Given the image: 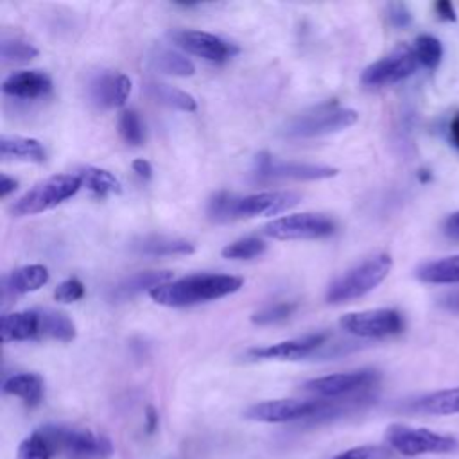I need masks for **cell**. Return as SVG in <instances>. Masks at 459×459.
Returning <instances> with one entry per match:
<instances>
[{
  "label": "cell",
  "mask_w": 459,
  "mask_h": 459,
  "mask_svg": "<svg viewBox=\"0 0 459 459\" xmlns=\"http://www.w3.org/2000/svg\"><path fill=\"white\" fill-rule=\"evenodd\" d=\"M242 278L231 274H190L151 290V298L165 307H192L224 298L242 287Z\"/></svg>",
  "instance_id": "6da1fadb"
},
{
  "label": "cell",
  "mask_w": 459,
  "mask_h": 459,
  "mask_svg": "<svg viewBox=\"0 0 459 459\" xmlns=\"http://www.w3.org/2000/svg\"><path fill=\"white\" fill-rule=\"evenodd\" d=\"M296 192H256L237 195L230 192H217L208 201L206 213L215 222H228L237 219H251L260 215H278L299 203Z\"/></svg>",
  "instance_id": "7a4b0ae2"
},
{
  "label": "cell",
  "mask_w": 459,
  "mask_h": 459,
  "mask_svg": "<svg viewBox=\"0 0 459 459\" xmlns=\"http://www.w3.org/2000/svg\"><path fill=\"white\" fill-rule=\"evenodd\" d=\"M393 267V260L387 253L375 255L359 265L348 269L344 274L335 278L325 294V299L332 305H341L357 298L366 296L377 285H380Z\"/></svg>",
  "instance_id": "3957f363"
},
{
  "label": "cell",
  "mask_w": 459,
  "mask_h": 459,
  "mask_svg": "<svg viewBox=\"0 0 459 459\" xmlns=\"http://www.w3.org/2000/svg\"><path fill=\"white\" fill-rule=\"evenodd\" d=\"M359 113L351 108H342L337 102H323L292 117L281 129L289 138H316L339 133L353 126Z\"/></svg>",
  "instance_id": "277c9868"
},
{
  "label": "cell",
  "mask_w": 459,
  "mask_h": 459,
  "mask_svg": "<svg viewBox=\"0 0 459 459\" xmlns=\"http://www.w3.org/2000/svg\"><path fill=\"white\" fill-rule=\"evenodd\" d=\"M82 186V181L77 174H57L36 183L22 197L11 204V213L14 217L36 215L47 210L56 208Z\"/></svg>",
  "instance_id": "5b68a950"
},
{
  "label": "cell",
  "mask_w": 459,
  "mask_h": 459,
  "mask_svg": "<svg viewBox=\"0 0 459 459\" xmlns=\"http://www.w3.org/2000/svg\"><path fill=\"white\" fill-rule=\"evenodd\" d=\"M385 441L391 450L409 457L421 454H450L459 450L457 437L450 434H439L430 429L409 427L402 423H393L385 429Z\"/></svg>",
  "instance_id": "8992f818"
},
{
  "label": "cell",
  "mask_w": 459,
  "mask_h": 459,
  "mask_svg": "<svg viewBox=\"0 0 459 459\" xmlns=\"http://www.w3.org/2000/svg\"><path fill=\"white\" fill-rule=\"evenodd\" d=\"M330 400L325 398H280L258 402L244 411V418L260 423H289V421H310L314 423L323 411L328 407Z\"/></svg>",
  "instance_id": "52a82bcc"
},
{
  "label": "cell",
  "mask_w": 459,
  "mask_h": 459,
  "mask_svg": "<svg viewBox=\"0 0 459 459\" xmlns=\"http://www.w3.org/2000/svg\"><path fill=\"white\" fill-rule=\"evenodd\" d=\"M56 443L57 455L63 459H109L113 455V443L108 436L97 434L90 429L48 423Z\"/></svg>",
  "instance_id": "ba28073f"
},
{
  "label": "cell",
  "mask_w": 459,
  "mask_h": 459,
  "mask_svg": "<svg viewBox=\"0 0 459 459\" xmlns=\"http://www.w3.org/2000/svg\"><path fill=\"white\" fill-rule=\"evenodd\" d=\"M335 231V222L325 213H292L273 219L262 228V233L276 240H312Z\"/></svg>",
  "instance_id": "9c48e42d"
},
{
  "label": "cell",
  "mask_w": 459,
  "mask_h": 459,
  "mask_svg": "<svg viewBox=\"0 0 459 459\" xmlns=\"http://www.w3.org/2000/svg\"><path fill=\"white\" fill-rule=\"evenodd\" d=\"M378 380H380L378 371L357 369V371L333 373V375L307 380L303 384V391L325 400H337V398H346V396L373 391Z\"/></svg>",
  "instance_id": "30bf717a"
},
{
  "label": "cell",
  "mask_w": 459,
  "mask_h": 459,
  "mask_svg": "<svg viewBox=\"0 0 459 459\" xmlns=\"http://www.w3.org/2000/svg\"><path fill=\"white\" fill-rule=\"evenodd\" d=\"M253 174L258 179H296V181H317L337 176L335 167L314 165L301 161H285L274 158L271 152L262 151L255 156Z\"/></svg>",
  "instance_id": "8fae6325"
},
{
  "label": "cell",
  "mask_w": 459,
  "mask_h": 459,
  "mask_svg": "<svg viewBox=\"0 0 459 459\" xmlns=\"http://www.w3.org/2000/svg\"><path fill=\"white\" fill-rule=\"evenodd\" d=\"M339 325L351 335L362 339H380L400 333L403 328V317L394 308H371L344 314L339 319Z\"/></svg>",
  "instance_id": "7c38bea8"
},
{
  "label": "cell",
  "mask_w": 459,
  "mask_h": 459,
  "mask_svg": "<svg viewBox=\"0 0 459 459\" xmlns=\"http://www.w3.org/2000/svg\"><path fill=\"white\" fill-rule=\"evenodd\" d=\"M418 65L420 63L414 50L407 45H400L382 59L366 66L360 75V81L364 86H371V88L389 86L412 75Z\"/></svg>",
  "instance_id": "4fadbf2b"
},
{
  "label": "cell",
  "mask_w": 459,
  "mask_h": 459,
  "mask_svg": "<svg viewBox=\"0 0 459 459\" xmlns=\"http://www.w3.org/2000/svg\"><path fill=\"white\" fill-rule=\"evenodd\" d=\"M169 36L183 50L210 63H224L238 54V47L235 43H230L221 36L210 32L194 29H174L172 32H169Z\"/></svg>",
  "instance_id": "5bb4252c"
},
{
  "label": "cell",
  "mask_w": 459,
  "mask_h": 459,
  "mask_svg": "<svg viewBox=\"0 0 459 459\" xmlns=\"http://www.w3.org/2000/svg\"><path fill=\"white\" fill-rule=\"evenodd\" d=\"M328 341L326 332L308 333L305 337H296L260 348H251L246 351L249 360H299L316 355Z\"/></svg>",
  "instance_id": "9a60e30c"
},
{
  "label": "cell",
  "mask_w": 459,
  "mask_h": 459,
  "mask_svg": "<svg viewBox=\"0 0 459 459\" xmlns=\"http://www.w3.org/2000/svg\"><path fill=\"white\" fill-rule=\"evenodd\" d=\"M131 93V81L126 74L102 70L91 77L88 84V95L99 108H120L126 104Z\"/></svg>",
  "instance_id": "2e32d148"
},
{
  "label": "cell",
  "mask_w": 459,
  "mask_h": 459,
  "mask_svg": "<svg viewBox=\"0 0 459 459\" xmlns=\"http://www.w3.org/2000/svg\"><path fill=\"white\" fill-rule=\"evenodd\" d=\"M2 90L14 99H38L52 90L50 77L41 70H22L4 79Z\"/></svg>",
  "instance_id": "e0dca14e"
},
{
  "label": "cell",
  "mask_w": 459,
  "mask_h": 459,
  "mask_svg": "<svg viewBox=\"0 0 459 459\" xmlns=\"http://www.w3.org/2000/svg\"><path fill=\"white\" fill-rule=\"evenodd\" d=\"M405 412L425 416H450L459 414V387L439 389L423 396H418L403 405Z\"/></svg>",
  "instance_id": "ac0fdd59"
},
{
  "label": "cell",
  "mask_w": 459,
  "mask_h": 459,
  "mask_svg": "<svg viewBox=\"0 0 459 459\" xmlns=\"http://www.w3.org/2000/svg\"><path fill=\"white\" fill-rule=\"evenodd\" d=\"M48 281V269L41 264L22 265L2 278V294L7 296H20L27 292H34L41 289Z\"/></svg>",
  "instance_id": "d6986e66"
},
{
  "label": "cell",
  "mask_w": 459,
  "mask_h": 459,
  "mask_svg": "<svg viewBox=\"0 0 459 459\" xmlns=\"http://www.w3.org/2000/svg\"><path fill=\"white\" fill-rule=\"evenodd\" d=\"M170 280H172L170 271H140V273H134V274L124 278L120 283H117L111 289L109 298L113 301H127L145 290L151 292L156 287L169 283Z\"/></svg>",
  "instance_id": "ffe728a7"
},
{
  "label": "cell",
  "mask_w": 459,
  "mask_h": 459,
  "mask_svg": "<svg viewBox=\"0 0 459 459\" xmlns=\"http://www.w3.org/2000/svg\"><path fill=\"white\" fill-rule=\"evenodd\" d=\"M39 339V312L38 308L32 310H20L2 316V341L14 342V341H34Z\"/></svg>",
  "instance_id": "44dd1931"
},
{
  "label": "cell",
  "mask_w": 459,
  "mask_h": 459,
  "mask_svg": "<svg viewBox=\"0 0 459 459\" xmlns=\"http://www.w3.org/2000/svg\"><path fill=\"white\" fill-rule=\"evenodd\" d=\"M133 251L149 256H174V255H190L195 251L194 244L185 238L167 237V235H143L133 240Z\"/></svg>",
  "instance_id": "7402d4cb"
},
{
  "label": "cell",
  "mask_w": 459,
  "mask_h": 459,
  "mask_svg": "<svg viewBox=\"0 0 459 459\" xmlns=\"http://www.w3.org/2000/svg\"><path fill=\"white\" fill-rule=\"evenodd\" d=\"M0 156L4 160H18V161H29V163H43L47 160L45 147L27 136H7L4 134L0 138Z\"/></svg>",
  "instance_id": "603a6c76"
},
{
  "label": "cell",
  "mask_w": 459,
  "mask_h": 459,
  "mask_svg": "<svg viewBox=\"0 0 459 459\" xmlns=\"http://www.w3.org/2000/svg\"><path fill=\"white\" fill-rule=\"evenodd\" d=\"M149 63L154 70L176 77H190L195 72L194 63L186 56L163 45H156L151 48Z\"/></svg>",
  "instance_id": "cb8c5ba5"
},
{
  "label": "cell",
  "mask_w": 459,
  "mask_h": 459,
  "mask_svg": "<svg viewBox=\"0 0 459 459\" xmlns=\"http://www.w3.org/2000/svg\"><path fill=\"white\" fill-rule=\"evenodd\" d=\"M2 391L20 398L27 407H36L43 398V378L36 373H16L4 380Z\"/></svg>",
  "instance_id": "d4e9b609"
},
{
  "label": "cell",
  "mask_w": 459,
  "mask_h": 459,
  "mask_svg": "<svg viewBox=\"0 0 459 459\" xmlns=\"http://www.w3.org/2000/svg\"><path fill=\"white\" fill-rule=\"evenodd\" d=\"M39 312V339H54L61 342H70L75 339L74 321L59 310L38 308Z\"/></svg>",
  "instance_id": "484cf974"
},
{
  "label": "cell",
  "mask_w": 459,
  "mask_h": 459,
  "mask_svg": "<svg viewBox=\"0 0 459 459\" xmlns=\"http://www.w3.org/2000/svg\"><path fill=\"white\" fill-rule=\"evenodd\" d=\"M416 278L423 283H459V255L443 256L421 264L416 269Z\"/></svg>",
  "instance_id": "4316f807"
},
{
  "label": "cell",
  "mask_w": 459,
  "mask_h": 459,
  "mask_svg": "<svg viewBox=\"0 0 459 459\" xmlns=\"http://www.w3.org/2000/svg\"><path fill=\"white\" fill-rule=\"evenodd\" d=\"M57 455L48 423L32 430L18 446L14 459H54Z\"/></svg>",
  "instance_id": "83f0119b"
},
{
  "label": "cell",
  "mask_w": 459,
  "mask_h": 459,
  "mask_svg": "<svg viewBox=\"0 0 459 459\" xmlns=\"http://www.w3.org/2000/svg\"><path fill=\"white\" fill-rule=\"evenodd\" d=\"M147 95L158 102V104H163L167 108H172V109H179V111H195L197 108V102L195 99L179 90V88H174L170 84H165V82H158V81H151L147 84Z\"/></svg>",
  "instance_id": "f1b7e54d"
},
{
  "label": "cell",
  "mask_w": 459,
  "mask_h": 459,
  "mask_svg": "<svg viewBox=\"0 0 459 459\" xmlns=\"http://www.w3.org/2000/svg\"><path fill=\"white\" fill-rule=\"evenodd\" d=\"M77 176L81 178L82 186H86L90 192H93L99 197H106V195L122 192L120 181L106 169L82 167L77 170Z\"/></svg>",
  "instance_id": "f546056e"
},
{
  "label": "cell",
  "mask_w": 459,
  "mask_h": 459,
  "mask_svg": "<svg viewBox=\"0 0 459 459\" xmlns=\"http://www.w3.org/2000/svg\"><path fill=\"white\" fill-rule=\"evenodd\" d=\"M38 56V48L20 38H2L0 57L4 63H27Z\"/></svg>",
  "instance_id": "4dcf8cb0"
},
{
  "label": "cell",
  "mask_w": 459,
  "mask_h": 459,
  "mask_svg": "<svg viewBox=\"0 0 459 459\" xmlns=\"http://www.w3.org/2000/svg\"><path fill=\"white\" fill-rule=\"evenodd\" d=\"M412 50L418 57V63L427 68H436L441 63L443 45L437 38H434L430 34H420L414 41Z\"/></svg>",
  "instance_id": "1f68e13d"
},
{
  "label": "cell",
  "mask_w": 459,
  "mask_h": 459,
  "mask_svg": "<svg viewBox=\"0 0 459 459\" xmlns=\"http://www.w3.org/2000/svg\"><path fill=\"white\" fill-rule=\"evenodd\" d=\"M265 242L260 240L258 237H246L224 246L221 253L224 258L230 260H251L260 256L265 251Z\"/></svg>",
  "instance_id": "d6a6232c"
},
{
  "label": "cell",
  "mask_w": 459,
  "mask_h": 459,
  "mask_svg": "<svg viewBox=\"0 0 459 459\" xmlns=\"http://www.w3.org/2000/svg\"><path fill=\"white\" fill-rule=\"evenodd\" d=\"M118 131L129 145H142L145 140V129L140 115L134 109H126L118 117Z\"/></svg>",
  "instance_id": "836d02e7"
},
{
  "label": "cell",
  "mask_w": 459,
  "mask_h": 459,
  "mask_svg": "<svg viewBox=\"0 0 459 459\" xmlns=\"http://www.w3.org/2000/svg\"><path fill=\"white\" fill-rule=\"evenodd\" d=\"M296 310V303L292 301H283V303H274L269 307L260 308L258 312H255L251 316V321L258 326H267V325H276L281 323L285 319H289L292 316V312Z\"/></svg>",
  "instance_id": "e575fe53"
},
{
  "label": "cell",
  "mask_w": 459,
  "mask_h": 459,
  "mask_svg": "<svg viewBox=\"0 0 459 459\" xmlns=\"http://www.w3.org/2000/svg\"><path fill=\"white\" fill-rule=\"evenodd\" d=\"M391 448L380 445H360L337 454L332 459H389Z\"/></svg>",
  "instance_id": "d590c367"
},
{
  "label": "cell",
  "mask_w": 459,
  "mask_h": 459,
  "mask_svg": "<svg viewBox=\"0 0 459 459\" xmlns=\"http://www.w3.org/2000/svg\"><path fill=\"white\" fill-rule=\"evenodd\" d=\"M84 292L86 290L81 280L68 278L57 285V289L54 290V298L61 303H74V301H79L84 296Z\"/></svg>",
  "instance_id": "8d00e7d4"
},
{
  "label": "cell",
  "mask_w": 459,
  "mask_h": 459,
  "mask_svg": "<svg viewBox=\"0 0 459 459\" xmlns=\"http://www.w3.org/2000/svg\"><path fill=\"white\" fill-rule=\"evenodd\" d=\"M387 16L394 27H405L411 22V13L403 4H391Z\"/></svg>",
  "instance_id": "74e56055"
},
{
  "label": "cell",
  "mask_w": 459,
  "mask_h": 459,
  "mask_svg": "<svg viewBox=\"0 0 459 459\" xmlns=\"http://www.w3.org/2000/svg\"><path fill=\"white\" fill-rule=\"evenodd\" d=\"M434 9H436V14L445 20V22H455L457 16H455V9L452 5V2L448 0H439L434 4Z\"/></svg>",
  "instance_id": "f35d334b"
},
{
  "label": "cell",
  "mask_w": 459,
  "mask_h": 459,
  "mask_svg": "<svg viewBox=\"0 0 459 459\" xmlns=\"http://www.w3.org/2000/svg\"><path fill=\"white\" fill-rule=\"evenodd\" d=\"M131 167H133V170H134V174H136L138 178H142V179H151V176H152V167H151V163H149L147 160L138 158V160H134V161L131 163Z\"/></svg>",
  "instance_id": "ab89813d"
},
{
  "label": "cell",
  "mask_w": 459,
  "mask_h": 459,
  "mask_svg": "<svg viewBox=\"0 0 459 459\" xmlns=\"http://www.w3.org/2000/svg\"><path fill=\"white\" fill-rule=\"evenodd\" d=\"M443 230H445V233H446L448 237L459 238V210L454 212V213H450V215L446 217V221H445V224H443Z\"/></svg>",
  "instance_id": "60d3db41"
},
{
  "label": "cell",
  "mask_w": 459,
  "mask_h": 459,
  "mask_svg": "<svg viewBox=\"0 0 459 459\" xmlns=\"http://www.w3.org/2000/svg\"><path fill=\"white\" fill-rule=\"evenodd\" d=\"M16 186H18V181L14 178L2 174V178H0V195L2 197H7L11 192L16 190Z\"/></svg>",
  "instance_id": "b9f144b4"
},
{
  "label": "cell",
  "mask_w": 459,
  "mask_h": 459,
  "mask_svg": "<svg viewBox=\"0 0 459 459\" xmlns=\"http://www.w3.org/2000/svg\"><path fill=\"white\" fill-rule=\"evenodd\" d=\"M448 136L454 147L459 149V111L452 117L450 124H448Z\"/></svg>",
  "instance_id": "7bdbcfd3"
},
{
  "label": "cell",
  "mask_w": 459,
  "mask_h": 459,
  "mask_svg": "<svg viewBox=\"0 0 459 459\" xmlns=\"http://www.w3.org/2000/svg\"><path fill=\"white\" fill-rule=\"evenodd\" d=\"M441 303H443V307H446V308H450V310H454V312H459V292H457V294H448V296H445V298L441 299Z\"/></svg>",
  "instance_id": "ee69618b"
},
{
  "label": "cell",
  "mask_w": 459,
  "mask_h": 459,
  "mask_svg": "<svg viewBox=\"0 0 459 459\" xmlns=\"http://www.w3.org/2000/svg\"><path fill=\"white\" fill-rule=\"evenodd\" d=\"M145 418H147V432H152V430L156 429V425H158V414H156V411H154L152 407H147Z\"/></svg>",
  "instance_id": "f6af8a7d"
}]
</instances>
